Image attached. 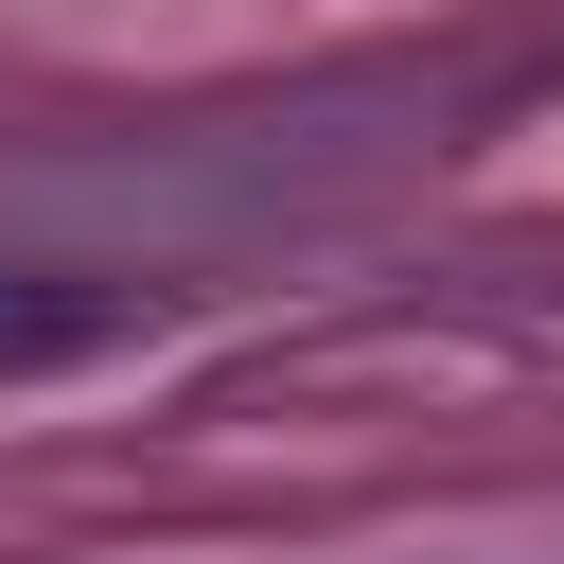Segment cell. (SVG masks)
Segmentation results:
<instances>
[{
  "instance_id": "1",
  "label": "cell",
  "mask_w": 564,
  "mask_h": 564,
  "mask_svg": "<svg viewBox=\"0 0 564 564\" xmlns=\"http://www.w3.org/2000/svg\"><path fill=\"white\" fill-rule=\"evenodd\" d=\"M88 335H106V300H88V282L0 264V370H53V352H88Z\"/></svg>"
}]
</instances>
